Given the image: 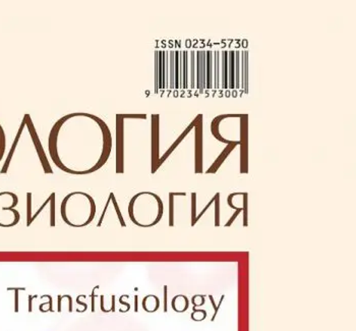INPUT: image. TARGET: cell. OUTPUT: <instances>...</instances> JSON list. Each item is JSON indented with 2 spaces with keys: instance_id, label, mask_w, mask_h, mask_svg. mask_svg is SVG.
Instances as JSON below:
<instances>
[{
  "instance_id": "obj_1",
  "label": "cell",
  "mask_w": 356,
  "mask_h": 331,
  "mask_svg": "<svg viewBox=\"0 0 356 331\" xmlns=\"http://www.w3.org/2000/svg\"><path fill=\"white\" fill-rule=\"evenodd\" d=\"M50 157L60 171L93 174L106 164L112 151V134L99 116L74 112L59 118L48 138Z\"/></svg>"
},
{
  "instance_id": "obj_2",
  "label": "cell",
  "mask_w": 356,
  "mask_h": 331,
  "mask_svg": "<svg viewBox=\"0 0 356 331\" xmlns=\"http://www.w3.org/2000/svg\"><path fill=\"white\" fill-rule=\"evenodd\" d=\"M164 206L161 199L151 192L138 193L129 202V214L134 224L150 227L161 220Z\"/></svg>"
},
{
  "instance_id": "obj_3",
  "label": "cell",
  "mask_w": 356,
  "mask_h": 331,
  "mask_svg": "<svg viewBox=\"0 0 356 331\" xmlns=\"http://www.w3.org/2000/svg\"><path fill=\"white\" fill-rule=\"evenodd\" d=\"M96 213L94 199L83 192H72L63 199L61 215L72 226L81 227L91 224Z\"/></svg>"
},
{
  "instance_id": "obj_4",
  "label": "cell",
  "mask_w": 356,
  "mask_h": 331,
  "mask_svg": "<svg viewBox=\"0 0 356 331\" xmlns=\"http://www.w3.org/2000/svg\"><path fill=\"white\" fill-rule=\"evenodd\" d=\"M195 172H203L204 160V130L203 114H199L195 119Z\"/></svg>"
},
{
  "instance_id": "obj_5",
  "label": "cell",
  "mask_w": 356,
  "mask_h": 331,
  "mask_svg": "<svg viewBox=\"0 0 356 331\" xmlns=\"http://www.w3.org/2000/svg\"><path fill=\"white\" fill-rule=\"evenodd\" d=\"M152 161L151 172L155 174L159 169L160 160V114H152Z\"/></svg>"
},
{
  "instance_id": "obj_6",
  "label": "cell",
  "mask_w": 356,
  "mask_h": 331,
  "mask_svg": "<svg viewBox=\"0 0 356 331\" xmlns=\"http://www.w3.org/2000/svg\"><path fill=\"white\" fill-rule=\"evenodd\" d=\"M241 172H248V116L241 114Z\"/></svg>"
},
{
  "instance_id": "obj_7",
  "label": "cell",
  "mask_w": 356,
  "mask_h": 331,
  "mask_svg": "<svg viewBox=\"0 0 356 331\" xmlns=\"http://www.w3.org/2000/svg\"><path fill=\"white\" fill-rule=\"evenodd\" d=\"M197 89L203 94L207 88V52H197Z\"/></svg>"
},
{
  "instance_id": "obj_8",
  "label": "cell",
  "mask_w": 356,
  "mask_h": 331,
  "mask_svg": "<svg viewBox=\"0 0 356 331\" xmlns=\"http://www.w3.org/2000/svg\"><path fill=\"white\" fill-rule=\"evenodd\" d=\"M241 114H221V116H217V118H215L213 119L212 125H211V132H212V134H214L215 138L217 139V140L221 141V142L226 143V144L229 145L232 144L234 141H230L227 140V139L224 138V137L221 136V134H220L219 132V125L220 123H221L222 121H223L224 118H241Z\"/></svg>"
},
{
  "instance_id": "obj_9",
  "label": "cell",
  "mask_w": 356,
  "mask_h": 331,
  "mask_svg": "<svg viewBox=\"0 0 356 331\" xmlns=\"http://www.w3.org/2000/svg\"><path fill=\"white\" fill-rule=\"evenodd\" d=\"M237 145H239V141H234L232 144L226 146L225 149H224L223 152L220 154V156L216 159V161L213 163L212 167H211L210 169L207 171V174H215V172H217V171L219 169V167H221L222 163H223L224 160H225V159L229 156V154L232 153V150L234 149Z\"/></svg>"
},
{
  "instance_id": "obj_10",
  "label": "cell",
  "mask_w": 356,
  "mask_h": 331,
  "mask_svg": "<svg viewBox=\"0 0 356 331\" xmlns=\"http://www.w3.org/2000/svg\"><path fill=\"white\" fill-rule=\"evenodd\" d=\"M241 89L248 93V52H241Z\"/></svg>"
},
{
  "instance_id": "obj_11",
  "label": "cell",
  "mask_w": 356,
  "mask_h": 331,
  "mask_svg": "<svg viewBox=\"0 0 356 331\" xmlns=\"http://www.w3.org/2000/svg\"><path fill=\"white\" fill-rule=\"evenodd\" d=\"M228 89H235V54L234 50L228 52Z\"/></svg>"
},
{
  "instance_id": "obj_12",
  "label": "cell",
  "mask_w": 356,
  "mask_h": 331,
  "mask_svg": "<svg viewBox=\"0 0 356 331\" xmlns=\"http://www.w3.org/2000/svg\"><path fill=\"white\" fill-rule=\"evenodd\" d=\"M220 52H213V59H214V63H213V88L215 89H219L220 88Z\"/></svg>"
},
{
  "instance_id": "obj_13",
  "label": "cell",
  "mask_w": 356,
  "mask_h": 331,
  "mask_svg": "<svg viewBox=\"0 0 356 331\" xmlns=\"http://www.w3.org/2000/svg\"><path fill=\"white\" fill-rule=\"evenodd\" d=\"M207 52V88L206 89H213V52Z\"/></svg>"
},
{
  "instance_id": "obj_14",
  "label": "cell",
  "mask_w": 356,
  "mask_h": 331,
  "mask_svg": "<svg viewBox=\"0 0 356 331\" xmlns=\"http://www.w3.org/2000/svg\"><path fill=\"white\" fill-rule=\"evenodd\" d=\"M222 88L228 89V52H222Z\"/></svg>"
},
{
  "instance_id": "obj_15",
  "label": "cell",
  "mask_w": 356,
  "mask_h": 331,
  "mask_svg": "<svg viewBox=\"0 0 356 331\" xmlns=\"http://www.w3.org/2000/svg\"><path fill=\"white\" fill-rule=\"evenodd\" d=\"M191 89H195V52H191Z\"/></svg>"
},
{
  "instance_id": "obj_16",
  "label": "cell",
  "mask_w": 356,
  "mask_h": 331,
  "mask_svg": "<svg viewBox=\"0 0 356 331\" xmlns=\"http://www.w3.org/2000/svg\"><path fill=\"white\" fill-rule=\"evenodd\" d=\"M169 211H170V213H169V225L170 226H172L173 224V218H175V216H173V213H175V195H173V193L169 194Z\"/></svg>"
},
{
  "instance_id": "obj_17",
  "label": "cell",
  "mask_w": 356,
  "mask_h": 331,
  "mask_svg": "<svg viewBox=\"0 0 356 331\" xmlns=\"http://www.w3.org/2000/svg\"><path fill=\"white\" fill-rule=\"evenodd\" d=\"M215 202V225L219 226L220 222V194L217 193L214 197Z\"/></svg>"
},
{
  "instance_id": "obj_18",
  "label": "cell",
  "mask_w": 356,
  "mask_h": 331,
  "mask_svg": "<svg viewBox=\"0 0 356 331\" xmlns=\"http://www.w3.org/2000/svg\"><path fill=\"white\" fill-rule=\"evenodd\" d=\"M197 194H192V225L197 224Z\"/></svg>"
},
{
  "instance_id": "obj_19",
  "label": "cell",
  "mask_w": 356,
  "mask_h": 331,
  "mask_svg": "<svg viewBox=\"0 0 356 331\" xmlns=\"http://www.w3.org/2000/svg\"><path fill=\"white\" fill-rule=\"evenodd\" d=\"M243 225L248 226V193H243Z\"/></svg>"
},
{
  "instance_id": "obj_20",
  "label": "cell",
  "mask_w": 356,
  "mask_h": 331,
  "mask_svg": "<svg viewBox=\"0 0 356 331\" xmlns=\"http://www.w3.org/2000/svg\"><path fill=\"white\" fill-rule=\"evenodd\" d=\"M224 298H225V295H222L221 301H220L218 306H216V304H215L214 298H213L212 295H209V299H210L211 304H212V306L214 307V309H215L214 316L212 317V320H211V321H214L215 318H216L217 314H218L220 306H221V304H222V302H223Z\"/></svg>"
},
{
  "instance_id": "obj_21",
  "label": "cell",
  "mask_w": 356,
  "mask_h": 331,
  "mask_svg": "<svg viewBox=\"0 0 356 331\" xmlns=\"http://www.w3.org/2000/svg\"><path fill=\"white\" fill-rule=\"evenodd\" d=\"M241 211H243V209L241 208H238L237 209L236 212H235L234 214H233V216L232 218H230V220L229 222H227V224H225V226L227 227V226H230V225L232 224V222H234L235 220V218L237 217V216H238V214L241 213Z\"/></svg>"
}]
</instances>
